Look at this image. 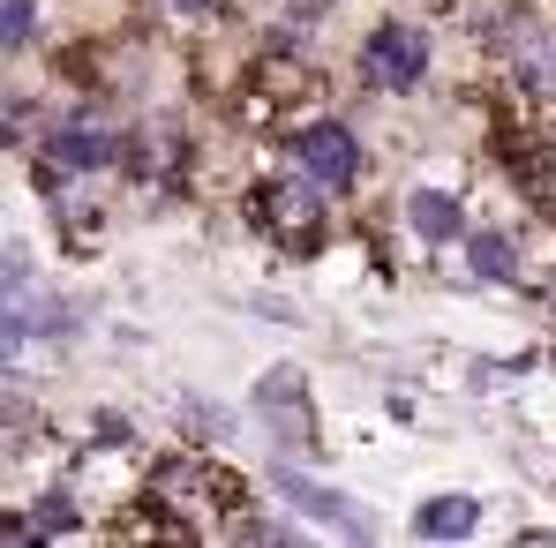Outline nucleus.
<instances>
[{
  "mask_svg": "<svg viewBox=\"0 0 556 548\" xmlns=\"http://www.w3.org/2000/svg\"><path fill=\"white\" fill-rule=\"evenodd\" d=\"M421 68H429V30L421 23H376L362 38V76L383 91H414Z\"/></svg>",
  "mask_w": 556,
  "mask_h": 548,
  "instance_id": "f257e3e1",
  "label": "nucleus"
},
{
  "mask_svg": "<svg viewBox=\"0 0 556 548\" xmlns=\"http://www.w3.org/2000/svg\"><path fill=\"white\" fill-rule=\"evenodd\" d=\"M293 158H301V174L324 188H346L362 174V143L346 136V128H331V120H316V128H301L293 136Z\"/></svg>",
  "mask_w": 556,
  "mask_h": 548,
  "instance_id": "f03ea898",
  "label": "nucleus"
},
{
  "mask_svg": "<svg viewBox=\"0 0 556 548\" xmlns=\"http://www.w3.org/2000/svg\"><path fill=\"white\" fill-rule=\"evenodd\" d=\"M53 158L61 166H113L121 158V136L98 128V120H68V128H53Z\"/></svg>",
  "mask_w": 556,
  "mask_h": 548,
  "instance_id": "7ed1b4c3",
  "label": "nucleus"
},
{
  "mask_svg": "<svg viewBox=\"0 0 556 548\" xmlns=\"http://www.w3.org/2000/svg\"><path fill=\"white\" fill-rule=\"evenodd\" d=\"M473 526H481V504H473V496H437V504H421V511H414V534H437V541L473 534Z\"/></svg>",
  "mask_w": 556,
  "mask_h": 548,
  "instance_id": "20e7f679",
  "label": "nucleus"
},
{
  "mask_svg": "<svg viewBox=\"0 0 556 548\" xmlns=\"http://www.w3.org/2000/svg\"><path fill=\"white\" fill-rule=\"evenodd\" d=\"M286 496H293V504H301V511H316V519H331V526H346V534H354V526H362V519H354V511H346V496H331V488H308V481H301V473H286Z\"/></svg>",
  "mask_w": 556,
  "mask_h": 548,
  "instance_id": "39448f33",
  "label": "nucleus"
},
{
  "mask_svg": "<svg viewBox=\"0 0 556 548\" xmlns=\"http://www.w3.org/2000/svg\"><path fill=\"white\" fill-rule=\"evenodd\" d=\"M264 413H271L286 436H308V398L293 406V375H271V383H264Z\"/></svg>",
  "mask_w": 556,
  "mask_h": 548,
  "instance_id": "423d86ee",
  "label": "nucleus"
},
{
  "mask_svg": "<svg viewBox=\"0 0 556 548\" xmlns=\"http://www.w3.org/2000/svg\"><path fill=\"white\" fill-rule=\"evenodd\" d=\"M459 226V211H452V195H437V188H421L414 195V233H429V241H444Z\"/></svg>",
  "mask_w": 556,
  "mask_h": 548,
  "instance_id": "0eeeda50",
  "label": "nucleus"
},
{
  "mask_svg": "<svg viewBox=\"0 0 556 548\" xmlns=\"http://www.w3.org/2000/svg\"><path fill=\"white\" fill-rule=\"evenodd\" d=\"M271 203H278V211H271L278 226H293V218H301V226H316V211H324V203H316V188H278Z\"/></svg>",
  "mask_w": 556,
  "mask_h": 548,
  "instance_id": "6e6552de",
  "label": "nucleus"
},
{
  "mask_svg": "<svg viewBox=\"0 0 556 548\" xmlns=\"http://www.w3.org/2000/svg\"><path fill=\"white\" fill-rule=\"evenodd\" d=\"M527 84L534 91H556V38H534L527 46Z\"/></svg>",
  "mask_w": 556,
  "mask_h": 548,
  "instance_id": "1a4fd4ad",
  "label": "nucleus"
},
{
  "mask_svg": "<svg viewBox=\"0 0 556 548\" xmlns=\"http://www.w3.org/2000/svg\"><path fill=\"white\" fill-rule=\"evenodd\" d=\"M473 264H481L489 278L511 271V248H504V233H481V241H473Z\"/></svg>",
  "mask_w": 556,
  "mask_h": 548,
  "instance_id": "9d476101",
  "label": "nucleus"
},
{
  "mask_svg": "<svg viewBox=\"0 0 556 548\" xmlns=\"http://www.w3.org/2000/svg\"><path fill=\"white\" fill-rule=\"evenodd\" d=\"M30 38V0H8V46Z\"/></svg>",
  "mask_w": 556,
  "mask_h": 548,
  "instance_id": "9b49d317",
  "label": "nucleus"
},
{
  "mask_svg": "<svg viewBox=\"0 0 556 548\" xmlns=\"http://www.w3.org/2000/svg\"><path fill=\"white\" fill-rule=\"evenodd\" d=\"M174 8H181V15H203V8H211V0H174Z\"/></svg>",
  "mask_w": 556,
  "mask_h": 548,
  "instance_id": "f8f14e48",
  "label": "nucleus"
}]
</instances>
